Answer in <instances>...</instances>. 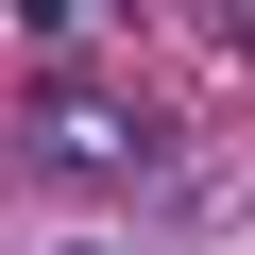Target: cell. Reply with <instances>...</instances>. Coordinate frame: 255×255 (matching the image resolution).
Instances as JSON below:
<instances>
[{
    "mask_svg": "<svg viewBox=\"0 0 255 255\" xmlns=\"http://www.w3.org/2000/svg\"><path fill=\"white\" fill-rule=\"evenodd\" d=\"M221 51H238V68H255V17H221Z\"/></svg>",
    "mask_w": 255,
    "mask_h": 255,
    "instance_id": "cell-2",
    "label": "cell"
},
{
    "mask_svg": "<svg viewBox=\"0 0 255 255\" xmlns=\"http://www.w3.org/2000/svg\"><path fill=\"white\" fill-rule=\"evenodd\" d=\"M17 136L51 153V170H153V119L119 102V85H34V119Z\"/></svg>",
    "mask_w": 255,
    "mask_h": 255,
    "instance_id": "cell-1",
    "label": "cell"
}]
</instances>
